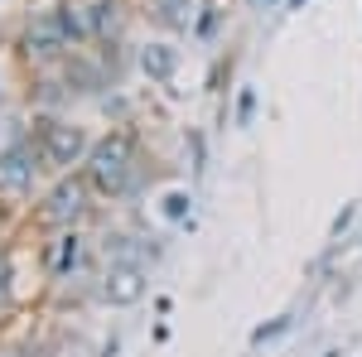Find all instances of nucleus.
I'll return each mask as SVG.
<instances>
[{
	"mask_svg": "<svg viewBox=\"0 0 362 357\" xmlns=\"http://www.w3.org/2000/svg\"><path fill=\"white\" fill-rule=\"evenodd\" d=\"M131 174H136V140L126 136V131L97 140L92 155H87V165H83L87 189L102 193V198H121V193L131 189Z\"/></svg>",
	"mask_w": 362,
	"mask_h": 357,
	"instance_id": "1",
	"label": "nucleus"
},
{
	"mask_svg": "<svg viewBox=\"0 0 362 357\" xmlns=\"http://www.w3.org/2000/svg\"><path fill=\"white\" fill-rule=\"evenodd\" d=\"M34 150H39V160H44L49 169H73V165H83L87 155H92V150H87L83 126H73V121H58V116L39 121Z\"/></svg>",
	"mask_w": 362,
	"mask_h": 357,
	"instance_id": "2",
	"label": "nucleus"
},
{
	"mask_svg": "<svg viewBox=\"0 0 362 357\" xmlns=\"http://www.w3.org/2000/svg\"><path fill=\"white\" fill-rule=\"evenodd\" d=\"M83 256H87V237L78 232V227H58L54 237L44 242V251H39L44 271L54 275V280H68V275L83 266Z\"/></svg>",
	"mask_w": 362,
	"mask_h": 357,
	"instance_id": "3",
	"label": "nucleus"
},
{
	"mask_svg": "<svg viewBox=\"0 0 362 357\" xmlns=\"http://www.w3.org/2000/svg\"><path fill=\"white\" fill-rule=\"evenodd\" d=\"M87 213V179H63L44 208H39V222H54V227H78V218Z\"/></svg>",
	"mask_w": 362,
	"mask_h": 357,
	"instance_id": "4",
	"label": "nucleus"
},
{
	"mask_svg": "<svg viewBox=\"0 0 362 357\" xmlns=\"http://www.w3.org/2000/svg\"><path fill=\"white\" fill-rule=\"evenodd\" d=\"M25 49L34 58H58V54L73 49V39H68V29H63V15H58V10L34 15V25L25 29Z\"/></svg>",
	"mask_w": 362,
	"mask_h": 357,
	"instance_id": "5",
	"label": "nucleus"
},
{
	"mask_svg": "<svg viewBox=\"0 0 362 357\" xmlns=\"http://www.w3.org/2000/svg\"><path fill=\"white\" fill-rule=\"evenodd\" d=\"M150 280H145V266H107L102 275V300L116 304V309H131V304L145 300Z\"/></svg>",
	"mask_w": 362,
	"mask_h": 357,
	"instance_id": "6",
	"label": "nucleus"
},
{
	"mask_svg": "<svg viewBox=\"0 0 362 357\" xmlns=\"http://www.w3.org/2000/svg\"><path fill=\"white\" fill-rule=\"evenodd\" d=\"M0 184L15 193H25L34 184V150L29 145H10L5 155H0Z\"/></svg>",
	"mask_w": 362,
	"mask_h": 357,
	"instance_id": "7",
	"label": "nucleus"
},
{
	"mask_svg": "<svg viewBox=\"0 0 362 357\" xmlns=\"http://www.w3.org/2000/svg\"><path fill=\"white\" fill-rule=\"evenodd\" d=\"M155 20L165 29H198V0H155Z\"/></svg>",
	"mask_w": 362,
	"mask_h": 357,
	"instance_id": "8",
	"label": "nucleus"
},
{
	"mask_svg": "<svg viewBox=\"0 0 362 357\" xmlns=\"http://www.w3.org/2000/svg\"><path fill=\"white\" fill-rule=\"evenodd\" d=\"M174 63H179V54H174L169 44H145V49H140V68H145L155 83H169V78H174Z\"/></svg>",
	"mask_w": 362,
	"mask_h": 357,
	"instance_id": "9",
	"label": "nucleus"
},
{
	"mask_svg": "<svg viewBox=\"0 0 362 357\" xmlns=\"http://www.w3.org/2000/svg\"><path fill=\"white\" fill-rule=\"evenodd\" d=\"M92 25H97V39H116L126 15H121V0H92Z\"/></svg>",
	"mask_w": 362,
	"mask_h": 357,
	"instance_id": "10",
	"label": "nucleus"
},
{
	"mask_svg": "<svg viewBox=\"0 0 362 357\" xmlns=\"http://www.w3.org/2000/svg\"><path fill=\"white\" fill-rule=\"evenodd\" d=\"M285 329H290V314H280L276 324H261V329L251 333V348H266V343H271V338H280Z\"/></svg>",
	"mask_w": 362,
	"mask_h": 357,
	"instance_id": "11",
	"label": "nucleus"
},
{
	"mask_svg": "<svg viewBox=\"0 0 362 357\" xmlns=\"http://www.w3.org/2000/svg\"><path fill=\"white\" fill-rule=\"evenodd\" d=\"M251 116H256V92L242 87V97H237V126H251Z\"/></svg>",
	"mask_w": 362,
	"mask_h": 357,
	"instance_id": "12",
	"label": "nucleus"
},
{
	"mask_svg": "<svg viewBox=\"0 0 362 357\" xmlns=\"http://www.w3.org/2000/svg\"><path fill=\"white\" fill-rule=\"evenodd\" d=\"M353 218H358V208L348 203V208H343V213L334 218V237H343V232H348V222H353Z\"/></svg>",
	"mask_w": 362,
	"mask_h": 357,
	"instance_id": "13",
	"label": "nucleus"
},
{
	"mask_svg": "<svg viewBox=\"0 0 362 357\" xmlns=\"http://www.w3.org/2000/svg\"><path fill=\"white\" fill-rule=\"evenodd\" d=\"M184 208H189V198H184V193H174V198H169V218H184Z\"/></svg>",
	"mask_w": 362,
	"mask_h": 357,
	"instance_id": "14",
	"label": "nucleus"
},
{
	"mask_svg": "<svg viewBox=\"0 0 362 357\" xmlns=\"http://www.w3.org/2000/svg\"><path fill=\"white\" fill-rule=\"evenodd\" d=\"M300 5H309V0H290V10H300Z\"/></svg>",
	"mask_w": 362,
	"mask_h": 357,
	"instance_id": "15",
	"label": "nucleus"
},
{
	"mask_svg": "<svg viewBox=\"0 0 362 357\" xmlns=\"http://www.w3.org/2000/svg\"><path fill=\"white\" fill-rule=\"evenodd\" d=\"M256 5H276V0H256Z\"/></svg>",
	"mask_w": 362,
	"mask_h": 357,
	"instance_id": "16",
	"label": "nucleus"
}]
</instances>
